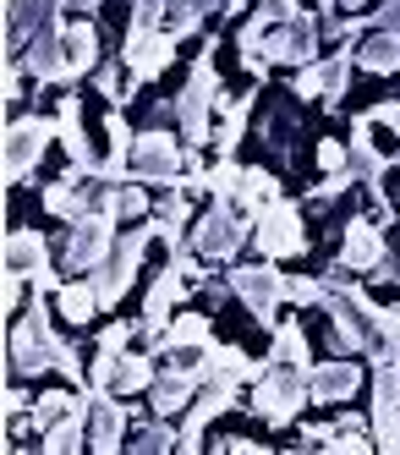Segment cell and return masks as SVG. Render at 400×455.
Here are the masks:
<instances>
[{
	"mask_svg": "<svg viewBox=\"0 0 400 455\" xmlns=\"http://www.w3.org/2000/svg\"><path fill=\"white\" fill-rule=\"evenodd\" d=\"M44 368H60L72 384H83V363L77 351L55 340L50 330V307H44V291H33V307L22 313V323L12 330V373H44Z\"/></svg>",
	"mask_w": 400,
	"mask_h": 455,
	"instance_id": "cell-1",
	"label": "cell"
},
{
	"mask_svg": "<svg viewBox=\"0 0 400 455\" xmlns=\"http://www.w3.org/2000/svg\"><path fill=\"white\" fill-rule=\"evenodd\" d=\"M324 313H329V346H335V356H362V351H373L379 340V307L362 297L356 285L346 280H329L324 291Z\"/></svg>",
	"mask_w": 400,
	"mask_h": 455,
	"instance_id": "cell-2",
	"label": "cell"
},
{
	"mask_svg": "<svg viewBox=\"0 0 400 455\" xmlns=\"http://www.w3.org/2000/svg\"><path fill=\"white\" fill-rule=\"evenodd\" d=\"M313 50H318V22L302 12V17H291V22H269V28H263V39L242 50V60H247L252 77H263V72H269V60H275V67H313Z\"/></svg>",
	"mask_w": 400,
	"mask_h": 455,
	"instance_id": "cell-3",
	"label": "cell"
},
{
	"mask_svg": "<svg viewBox=\"0 0 400 455\" xmlns=\"http://www.w3.org/2000/svg\"><path fill=\"white\" fill-rule=\"evenodd\" d=\"M209 110H225V93H220V72H214V55H197V67L176 100V121H181V138L192 148H204L214 132H209Z\"/></svg>",
	"mask_w": 400,
	"mask_h": 455,
	"instance_id": "cell-4",
	"label": "cell"
},
{
	"mask_svg": "<svg viewBox=\"0 0 400 455\" xmlns=\"http://www.w3.org/2000/svg\"><path fill=\"white\" fill-rule=\"evenodd\" d=\"M50 138H60V121H44V116H17L6 126V138H0V176H6V187L33 176V165L44 159Z\"/></svg>",
	"mask_w": 400,
	"mask_h": 455,
	"instance_id": "cell-5",
	"label": "cell"
},
{
	"mask_svg": "<svg viewBox=\"0 0 400 455\" xmlns=\"http://www.w3.org/2000/svg\"><path fill=\"white\" fill-rule=\"evenodd\" d=\"M154 236H159V225H138V231H126L116 242V252L88 275L93 291H99V307H121V297L132 291V280H138V264H143V252H148Z\"/></svg>",
	"mask_w": 400,
	"mask_h": 455,
	"instance_id": "cell-6",
	"label": "cell"
},
{
	"mask_svg": "<svg viewBox=\"0 0 400 455\" xmlns=\"http://www.w3.org/2000/svg\"><path fill=\"white\" fill-rule=\"evenodd\" d=\"M252 236V220H242L236 209H230V198H209V209L197 214V225H192V252L204 258H214V264H225V258H236L242 252V242Z\"/></svg>",
	"mask_w": 400,
	"mask_h": 455,
	"instance_id": "cell-7",
	"label": "cell"
},
{
	"mask_svg": "<svg viewBox=\"0 0 400 455\" xmlns=\"http://www.w3.org/2000/svg\"><path fill=\"white\" fill-rule=\"evenodd\" d=\"M302 401H313V395H308V373H296V368L269 363V368L252 379V411H258L263 422H275V428L296 422Z\"/></svg>",
	"mask_w": 400,
	"mask_h": 455,
	"instance_id": "cell-8",
	"label": "cell"
},
{
	"mask_svg": "<svg viewBox=\"0 0 400 455\" xmlns=\"http://www.w3.org/2000/svg\"><path fill=\"white\" fill-rule=\"evenodd\" d=\"M110 252H116V214H110V209L77 214V220H72V236H66V269L93 275Z\"/></svg>",
	"mask_w": 400,
	"mask_h": 455,
	"instance_id": "cell-9",
	"label": "cell"
},
{
	"mask_svg": "<svg viewBox=\"0 0 400 455\" xmlns=\"http://www.w3.org/2000/svg\"><path fill=\"white\" fill-rule=\"evenodd\" d=\"M252 242H258L263 258H296L302 252L308 236H302V214H296V204H285V198L263 204L252 214Z\"/></svg>",
	"mask_w": 400,
	"mask_h": 455,
	"instance_id": "cell-10",
	"label": "cell"
},
{
	"mask_svg": "<svg viewBox=\"0 0 400 455\" xmlns=\"http://www.w3.org/2000/svg\"><path fill=\"white\" fill-rule=\"evenodd\" d=\"M171 176H181V143L164 126H148V132L132 138L126 181H171Z\"/></svg>",
	"mask_w": 400,
	"mask_h": 455,
	"instance_id": "cell-11",
	"label": "cell"
},
{
	"mask_svg": "<svg viewBox=\"0 0 400 455\" xmlns=\"http://www.w3.org/2000/svg\"><path fill=\"white\" fill-rule=\"evenodd\" d=\"M230 291L247 302V313L263 323V330H275V307L285 302V275L269 269V264H242L230 269Z\"/></svg>",
	"mask_w": 400,
	"mask_h": 455,
	"instance_id": "cell-12",
	"label": "cell"
},
{
	"mask_svg": "<svg viewBox=\"0 0 400 455\" xmlns=\"http://www.w3.org/2000/svg\"><path fill=\"white\" fill-rule=\"evenodd\" d=\"M335 269H362V275H379V280H400V269L389 264L384 231H379L373 220H351L346 225V247H340V264Z\"/></svg>",
	"mask_w": 400,
	"mask_h": 455,
	"instance_id": "cell-13",
	"label": "cell"
},
{
	"mask_svg": "<svg viewBox=\"0 0 400 455\" xmlns=\"http://www.w3.org/2000/svg\"><path fill=\"white\" fill-rule=\"evenodd\" d=\"M171 55H176V39L164 34V28H138V22L126 28V39H121V60H126L132 83L159 77L164 67H171Z\"/></svg>",
	"mask_w": 400,
	"mask_h": 455,
	"instance_id": "cell-14",
	"label": "cell"
},
{
	"mask_svg": "<svg viewBox=\"0 0 400 455\" xmlns=\"http://www.w3.org/2000/svg\"><path fill=\"white\" fill-rule=\"evenodd\" d=\"M373 439L379 450L400 455V363H389V356H373Z\"/></svg>",
	"mask_w": 400,
	"mask_h": 455,
	"instance_id": "cell-15",
	"label": "cell"
},
{
	"mask_svg": "<svg viewBox=\"0 0 400 455\" xmlns=\"http://www.w3.org/2000/svg\"><path fill=\"white\" fill-rule=\"evenodd\" d=\"M346 171H351V181L368 187V198H373L379 209H389V198H384V154H379V143H373V121H368V116H356V126H351Z\"/></svg>",
	"mask_w": 400,
	"mask_h": 455,
	"instance_id": "cell-16",
	"label": "cell"
},
{
	"mask_svg": "<svg viewBox=\"0 0 400 455\" xmlns=\"http://www.w3.org/2000/svg\"><path fill=\"white\" fill-rule=\"evenodd\" d=\"M6 275H22V280H33V291H60V280H55V269H50V242L39 236V231H12L6 236Z\"/></svg>",
	"mask_w": 400,
	"mask_h": 455,
	"instance_id": "cell-17",
	"label": "cell"
},
{
	"mask_svg": "<svg viewBox=\"0 0 400 455\" xmlns=\"http://www.w3.org/2000/svg\"><path fill=\"white\" fill-rule=\"evenodd\" d=\"M22 67L33 72V83H72L66 77V17H50L39 34L28 39Z\"/></svg>",
	"mask_w": 400,
	"mask_h": 455,
	"instance_id": "cell-18",
	"label": "cell"
},
{
	"mask_svg": "<svg viewBox=\"0 0 400 455\" xmlns=\"http://www.w3.org/2000/svg\"><path fill=\"white\" fill-rule=\"evenodd\" d=\"M121 434H126V406L116 401V389H93V401H88V450L116 455V450H126Z\"/></svg>",
	"mask_w": 400,
	"mask_h": 455,
	"instance_id": "cell-19",
	"label": "cell"
},
{
	"mask_svg": "<svg viewBox=\"0 0 400 455\" xmlns=\"http://www.w3.org/2000/svg\"><path fill=\"white\" fill-rule=\"evenodd\" d=\"M187 280H192V275L181 269V258H176V264H171V269H164V275H159V280L148 285V302H143V318H138V330H143V335H148L154 346L164 340V313H171V307L181 302Z\"/></svg>",
	"mask_w": 400,
	"mask_h": 455,
	"instance_id": "cell-20",
	"label": "cell"
},
{
	"mask_svg": "<svg viewBox=\"0 0 400 455\" xmlns=\"http://www.w3.org/2000/svg\"><path fill=\"white\" fill-rule=\"evenodd\" d=\"M50 17H60V0H6V60H22L28 39Z\"/></svg>",
	"mask_w": 400,
	"mask_h": 455,
	"instance_id": "cell-21",
	"label": "cell"
},
{
	"mask_svg": "<svg viewBox=\"0 0 400 455\" xmlns=\"http://www.w3.org/2000/svg\"><path fill=\"white\" fill-rule=\"evenodd\" d=\"M351 67H356V55H351V50L329 55V60H313V67H302V72H296L291 93H296V100H318V93H346V77H351Z\"/></svg>",
	"mask_w": 400,
	"mask_h": 455,
	"instance_id": "cell-22",
	"label": "cell"
},
{
	"mask_svg": "<svg viewBox=\"0 0 400 455\" xmlns=\"http://www.w3.org/2000/svg\"><path fill=\"white\" fill-rule=\"evenodd\" d=\"M362 389V368L356 363H318V368H308V395L318 401V406H340V401H351Z\"/></svg>",
	"mask_w": 400,
	"mask_h": 455,
	"instance_id": "cell-23",
	"label": "cell"
},
{
	"mask_svg": "<svg viewBox=\"0 0 400 455\" xmlns=\"http://www.w3.org/2000/svg\"><path fill=\"white\" fill-rule=\"evenodd\" d=\"M204 384V356L197 363H171L159 379H154V417H171L192 401V389Z\"/></svg>",
	"mask_w": 400,
	"mask_h": 455,
	"instance_id": "cell-24",
	"label": "cell"
},
{
	"mask_svg": "<svg viewBox=\"0 0 400 455\" xmlns=\"http://www.w3.org/2000/svg\"><path fill=\"white\" fill-rule=\"evenodd\" d=\"M187 351H214V330H209V313H181L164 340L154 346V356H171V363H187Z\"/></svg>",
	"mask_w": 400,
	"mask_h": 455,
	"instance_id": "cell-25",
	"label": "cell"
},
{
	"mask_svg": "<svg viewBox=\"0 0 400 455\" xmlns=\"http://www.w3.org/2000/svg\"><path fill=\"white\" fill-rule=\"evenodd\" d=\"M55 121H60L66 154H72V181H77V171H83V176H99V159H93V148H88V138H83V105H77V93H60Z\"/></svg>",
	"mask_w": 400,
	"mask_h": 455,
	"instance_id": "cell-26",
	"label": "cell"
},
{
	"mask_svg": "<svg viewBox=\"0 0 400 455\" xmlns=\"http://www.w3.org/2000/svg\"><path fill=\"white\" fill-rule=\"evenodd\" d=\"M88 72H99V28L88 17H72L66 22V77L77 83Z\"/></svg>",
	"mask_w": 400,
	"mask_h": 455,
	"instance_id": "cell-27",
	"label": "cell"
},
{
	"mask_svg": "<svg viewBox=\"0 0 400 455\" xmlns=\"http://www.w3.org/2000/svg\"><path fill=\"white\" fill-rule=\"evenodd\" d=\"M351 55H356V67H362V72L389 77V72H400V34H389V28H373V34L362 39Z\"/></svg>",
	"mask_w": 400,
	"mask_h": 455,
	"instance_id": "cell-28",
	"label": "cell"
},
{
	"mask_svg": "<svg viewBox=\"0 0 400 455\" xmlns=\"http://www.w3.org/2000/svg\"><path fill=\"white\" fill-rule=\"evenodd\" d=\"M55 307H60L66 323H77V330H83V323L99 313V291H93V280H66V285L55 291Z\"/></svg>",
	"mask_w": 400,
	"mask_h": 455,
	"instance_id": "cell-29",
	"label": "cell"
},
{
	"mask_svg": "<svg viewBox=\"0 0 400 455\" xmlns=\"http://www.w3.org/2000/svg\"><path fill=\"white\" fill-rule=\"evenodd\" d=\"M269 363H280V368H296V373H308V368H313L302 323H275V346H269Z\"/></svg>",
	"mask_w": 400,
	"mask_h": 455,
	"instance_id": "cell-30",
	"label": "cell"
},
{
	"mask_svg": "<svg viewBox=\"0 0 400 455\" xmlns=\"http://www.w3.org/2000/svg\"><path fill=\"white\" fill-rule=\"evenodd\" d=\"M99 192H105V181L83 192L72 176H66V181H55V187L44 192V209H50V214H60V220H77V214H88V198H99Z\"/></svg>",
	"mask_w": 400,
	"mask_h": 455,
	"instance_id": "cell-31",
	"label": "cell"
},
{
	"mask_svg": "<svg viewBox=\"0 0 400 455\" xmlns=\"http://www.w3.org/2000/svg\"><path fill=\"white\" fill-rule=\"evenodd\" d=\"M275 198H280V181H275V171H258V165H252V171H242L236 204L247 209V220H252V214H258L263 204H275Z\"/></svg>",
	"mask_w": 400,
	"mask_h": 455,
	"instance_id": "cell-32",
	"label": "cell"
},
{
	"mask_svg": "<svg viewBox=\"0 0 400 455\" xmlns=\"http://www.w3.org/2000/svg\"><path fill=\"white\" fill-rule=\"evenodd\" d=\"M209 6H220V0H171V12H164V34H171V39H187L192 28L209 17Z\"/></svg>",
	"mask_w": 400,
	"mask_h": 455,
	"instance_id": "cell-33",
	"label": "cell"
},
{
	"mask_svg": "<svg viewBox=\"0 0 400 455\" xmlns=\"http://www.w3.org/2000/svg\"><path fill=\"white\" fill-rule=\"evenodd\" d=\"M187 214H192V204H187V187L164 192V204H159V236H164V247H176V242H181V225H187Z\"/></svg>",
	"mask_w": 400,
	"mask_h": 455,
	"instance_id": "cell-34",
	"label": "cell"
},
{
	"mask_svg": "<svg viewBox=\"0 0 400 455\" xmlns=\"http://www.w3.org/2000/svg\"><path fill=\"white\" fill-rule=\"evenodd\" d=\"M99 209H110L116 220L121 214L138 220V214H148V192L143 187H105V192H99Z\"/></svg>",
	"mask_w": 400,
	"mask_h": 455,
	"instance_id": "cell-35",
	"label": "cell"
},
{
	"mask_svg": "<svg viewBox=\"0 0 400 455\" xmlns=\"http://www.w3.org/2000/svg\"><path fill=\"white\" fill-rule=\"evenodd\" d=\"M72 406H77V395H66V389H50V395H39V401H33V411H28V428H33V434H44L50 422H60V417L72 411Z\"/></svg>",
	"mask_w": 400,
	"mask_h": 455,
	"instance_id": "cell-36",
	"label": "cell"
},
{
	"mask_svg": "<svg viewBox=\"0 0 400 455\" xmlns=\"http://www.w3.org/2000/svg\"><path fill=\"white\" fill-rule=\"evenodd\" d=\"M143 384H154V363L148 356H116V379H110V389L116 395H126V389H143Z\"/></svg>",
	"mask_w": 400,
	"mask_h": 455,
	"instance_id": "cell-37",
	"label": "cell"
},
{
	"mask_svg": "<svg viewBox=\"0 0 400 455\" xmlns=\"http://www.w3.org/2000/svg\"><path fill=\"white\" fill-rule=\"evenodd\" d=\"M126 450H138V455H159V450H181V434L171 428V422H148V428H138V434H132V444Z\"/></svg>",
	"mask_w": 400,
	"mask_h": 455,
	"instance_id": "cell-38",
	"label": "cell"
},
{
	"mask_svg": "<svg viewBox=\"0 0 400 455\" xmlns=\"http://www.w3.org/2000/svg\"><path fill=\"white\" fill-rule=\"evenodd\" d=\"M247 116H252V100H242V105H225V126L214 132V148H220V154H236V143H242V126H247Z\"/></svg>",
	"mask_w": 400,
	"mask_h": 455,
	"instance_id": "cell-39",
	"label": "cell"
},
{
	"mask_svg": "<svg viewBox=\"0 0 400 455\" xmlns=\"http://www.w3.org/2000/svg\"><path fill=\"white\" fill-rule=\"evenodd\" d=\"M93 83H99V93H105L110 105H126V93H121V55H116V60H99Z\"/></svg>",
	"mask_w": 400,
	"mask_h": 455,
	"instance_id": "cell-40",
	"label": "cell"
},
{
	"mask_svg": "<svg viewBox=\"0 0 400 455\" xmlns=\"http://www.w3.org/2000/svg\"><path fill=\"white\" fill-rule=\"evenodd\" d=\"M324 291H329V280H285V297H291L296 307H313V302H324Z\"/></svg>",
	"mask_w": 400,
	"mask_h": 455,
	"instance_id": "cell-41",
	"label": "cell"
},
{
	"mask_svg": "<svg viewBox=\"0 0 400 455\" xmlns=\"http://www.w3.org/2000/svg\"><path fill=\"white\" fill-rule=\"evenodd\" d=\"M324 450H340V455H362V450H373L368 444V434H362V428H335V434H329V444Z\"/></svg>",
	"mask_w": 400,
	"mask_h": 455,
	"instance_id": "cell-42",
	"label": "cell"
},
{
	"mask_svg": "<svg viewBox=\"0 0 400 455\" xmlns=\"http://www.w3.org/2000/svg\"><path fill=\"white\" fill-rule=\"evenodd\" d=\"M291 121H296V110H291V105H275V110H269V121H263V138H269V143H285Z\"/></svg>",
	"mask_w": 400,
	"mask_h": 455,
	"instance_id": "cell-43",
	"label": "cell"
},
{
	"mask_svg": "<svg viewBox=\"0 0 400 455\" xmlns=\"http://www.w3.org/2000/svg\"><path fill=\"white\" fill-rule=\"evenodd\" d=\"M318 165H324V176H340V171H346V148H340L335 138H324V143H318Z\"/></svg>",
	"mask_w": 400,
	"mask_h": 455,
	"instance_id": "cell-44",
	"label": "cell"
},
{
	"mask_svg": "<svg viewBox=\"0 0 400 455\" xmlns=\"http://www.w3.org/2000/svg\"><path fill=\"white\" fill-rule=\"evenodd\" d=\"M351 187V171H340V176H324L313 192H308V204H329V198H335V192H346Z\"/></svg>",
	"mask_w": 400,
	"mask_h": 455,
	"instance_id": "cell-45",
	"label": "cell"
},
{
	"mask_svg": "<svg viewBox=\"0 0 400 455\" xmlns=\"http://www.w3.org/2000/svg\"><path fill=\"white\" fill-rule=\"evenodd\" d=\"M258 12L269 17V22H291V17H302V6H296V0H258Z\"/></svg>",
	"mask_w": 400,
	"mask_h": 455,
	"instance_id": "cell-46",
	"label": "cell"
},
{
	"mask_svg": "<svg viewBox=\"0 0 400 455\" xmlns=\"http://www.w3.org/2000/svg\"><path fill=\"white\" fill-rule=\"evenodd\" d=\"M214 450H220V455H269V444H252V439H242V434H230V439H220Z\"/></svg>",
	"mask_w": 400,
	"mask_h": 455,
	"instance_id": "cell-47",
	"label": "cell"
},
{
	"mask_svg": "<svg viewBox=\"0 0 400 455\" xmlns=\"http://www.w3.org/2000/svg\"><path fill=\"white\" fill-rule=\"evenodd\" d=\"M368 17H373V28H389V34H400V0H384V6H373Z\"/></svg>",
	"mask_w": 400,
	"mask_h": 455,
	"instance_id": "cell-48",
	"label": "cell"
},
{
	"mask_svg": "<svg viewBox=\"0 0 400 455\" xmlns=\"http://www.w3.org/2000/svg\"><path fill=\"white\" fill-rule=\"evenodd\" d=\"M126 340H132V323H110V330L99 335V351H126Z\"/></svg>",
	"mask_w": 400,
	"mask_h": 455,
	"instance_id": "cell-49",
	"label": "cell"
},
{
	"mask_svg": "<svg viewBox=\"0 0 400 455\" xmlns=\"http://www.w3.org/2000/svg\"><path fill=\"white\" fill-rule=\"evenodd\" d=\"M368 121H373V126H389V132H400V105H373Z\"/></svg>",
	"mask_w": 400,
	"mask_h": 455,
	"instance_id": "cell-50",
	"label": "cell"
},
{
	"mask_svg": "<svg viewBox=\"0 0 400 455\" xmlns=\"http://www.w3.org/2000/svg\"><path fill=\"white\" fill-rule=\"evenodd\" d=\"M17 297H22V275H6V285H0V302H6V313H17Z\"/></svg>",
	"mask_w": 400,
	"mask_h": 455,
	"instance_id": "cell-51",
	"label": "cell"
},
{
	"mask_svg": "<svg viewBox=\"0 0 400 455\" xmlns=\"http://www.w3.org/2000/svg\"><path fill=\"white\" fill-rule=\"evenodd\" d=\"M28 406V395H22V389H6V401H0V411H6V428H12V422H17V411Z\"/></svg>",
	"mask_w": 400,
	"mask_h": 455,
	"instance_id": "cell-52",
	"label": "cell"
},
{
	"mask_svg": "<svg viewBox=\"0 0 400 455\" xmlns=\"http://www.w3.org/2000/svg\"><path fill=\"white\" fill-rule=\"evenodd\" d=\"M356 6H368V0H324V12H329V17H340V12H356Z\"/></svg>",
	"mask_w": 400,
	"mask_h": 455,
	"instance_id": "cell-53",
	"label": "cell"
},
{
	"mask_svg": "<svg viewBox=\"0 0 400 455\" xmlns=\"http://www.w3.org/2000/svg\"><path fill=\"white\" fill-rule=\"evenodd\" d=\"M99 0H60V12H93Z\"/></svg>",
	"mask_w": 400,
	"mask_h": 455,
	"instance_id": "cell-54",
	"label": "cell"
}]
</instances>
